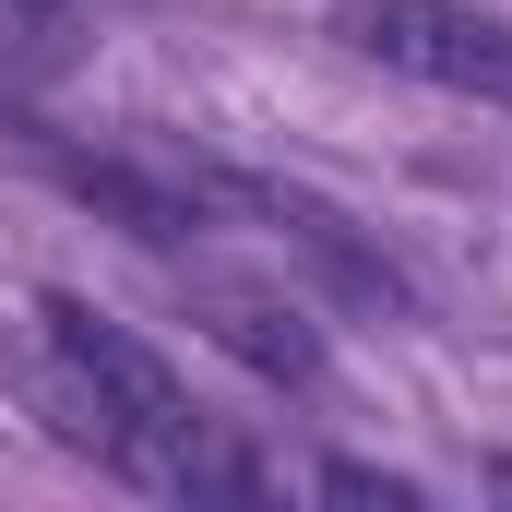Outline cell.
Returning a JSON list of instances; mask_svg holds the SVG:
<instances>
[{
  "instance_id": "cell-1",
  "label": "cell",
  "mask_w": 512,
  "mask_h": 512,
  "mask_svg": "<svg viewBox=\"0 0 512 512\" xmlns=\"http://www.w3.org/2000/svg\"><path fill=\"white\" fill-rule=\"evenodd\" d=\"M24 370L48 393L60 441L96 453L131 489H155V501H251V489H274L262 453L227 441V417H203L191 382H179L131 322H108L96 298H72V286L36 298V358H24Z\"/></svg>"
},
{
  "instance_id": "cell-2",
  "label": "cell",
  "mask_w": 512,
  "mask_h": 512,
  "mask_svg": "<svg viewBox=\"0 0 512 512\" xmlns=\"http://www.w3.org/2000/svg\"><path fill=\"white\" fill-rule=\"evenodd\" d=\"M0 143L36 179H60L84 215L131 227L143 251H191L203 227L239 215V167H203V155H179L155 131H72V120H36V108H0Z\"/></svg>"
},
{
  "instance_id": "cell-3",
  "label": "cell",
  "mask_w": 512,
  "mask_h": 512,
  "mask_svg": "<svg viewBox=\"0 0 512 512\" xmlns=\"http://www.w3.org/2000/svg\"><path fill=\"white\" fill-rule=\"evenodd\" d=\"M334 36L358 60L405 72V84L512 108V12H477V0H334Z\"/></svg>"
},
{
  "instance_id": "cell-4",
  "label": "cell",
  "mask_w": 512,
  "mask_h": 512,
  "mask_svg": "<svg viewBox=\"0 0 512 512\" xmlns=\"http://www.w3.org/2000/svg\"><path fill=\"white\" fill-rule=\"evenodd\" d=\"M191 322H203L239 370H262L274 393H322V322H310L298 298L239 286V274H203V286H191Z\"/></svg>"
},
{
  "instance_id": "cell-5",
  "label": "cell",
  "mask_w": 512,
  "mask_h": 512,
  "mask_svg": "<svg viewBox=\"0 0 512 512\" xmlns=\"http://www.w3.org/2000/svg\"><path fill=\"white\" fill-rule=\"evenodd\" d=\"M239 215L286 227V251L322 262V286H334V298H358V310H405V274L382 262V239H358V215H346V203H322V191H298V179H239Z\"/></svg>"
},
{
  "instance_id": "cell-6",
  "label": "cell",
  "mask_w": 512,
  "mask_h": 512,
  "mask_svg": "<svg viewBox=\"0 0 512 512\" xmlns=\"http://www.w3.org/2000/svg\"><path fill=\"white\" fill-rule=\"evenodd\" d=\"M48 12H60V0H0V24H48Z\"/></svg>"
}]
</instances>
